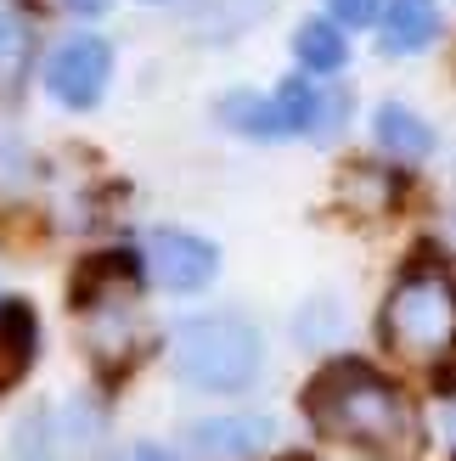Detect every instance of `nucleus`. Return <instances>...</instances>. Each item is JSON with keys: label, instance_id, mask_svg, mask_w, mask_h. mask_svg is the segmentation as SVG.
Masks as SVG:
<instances>
[{"label": "nucleus", "instance_id": "obj_1", "mask_svg": "<svg viewBox=\"0 0 456 461\" xmlns=\"http://www.w3.org/2000/svg\"><path fill=\"white\" fill-rule=\"evenodd\" d=\"M310 417L333 439H344L367 456H417L423 445L417 405L389 377H378L372 366H355V360L327 366L310 383Z\"/></svg>", "mask_w": 456, "mask_h": 461}, {"label": "nucleus", "instance_id": "obj_2", "mask_svg": "<svg viewBox=\"0 0 456 461\" xmlns=\"http://www.w3.org/2000/svg\"><path fill=\"white\" fill-rule=\"evenodd\" d=\"M260 332L248 327L242 315H192L175 327L169 343V366L187 388H203V394H237L260 377Z\"/></svg>", "mask_w": 456, "mask_h": 461}, {"label": "nucleus", "instance_id": "obj_3", "mask_svg": "<svg viewBox=\"0 0 456 461\" xmlns=\"http://www.w3.org/2000/svg\"><path fill=\"white\" fill-rule=\"evenodd\" d=\"M383 338L412 360H440L456 349V287L440 270H412L383 304Z\"/></svg>", "mask_w": 456, "mask_h": 461}, {"label": "nucleus", "instance_id": "obj_4", "mask_svg": "<svg viewBox=\"0 0 456 461\" xmlns=\"http://www.w3.org/2000/svg\"><path fill=\"white\" fill-rule=\"evenodd\" d=\"M113 79V51H107V40L96 34H74V40H62L51 62H45V90L62 102V107H96L102 102V90Z\"/></svg>", "mask_w": 456, "mask_h": 461}, {"label": "nucleus", "instance_id": "obj_5", "mask_svg": "<svg viewBox=\"0 0 456 461\" xmlns=\"http://www.w3.org/2000/svg\"><path fill=\"white\" fill-rule=\"evenodd\" d=\"M147 270H152V282L169 287V293H197V287L214 282L220 253H214V242L192 237V230H152L147 237Z\"/></svg>", "mask_w": 456, "mask_h": 461}, {"label": "nucleus", "instance_id": "obj_6", "mask_svg": "<svg viewBox=\"0 0 456 461\" xmlns=\"http://www.w3.org/2000/svg\"><path fill=\"white\" fill-rule=\"evenodd\" d=\"M270 433H277L270 417H209L187 428V450L203 461H248L270 445Z\"/></svg>", "mask_w": 456, "mask_h": 461}, {"label": "nucleus", "instance_id": "obj_7", "mask_svg": "<svg viewBox=\"0 0 456 461\" xmlns=\"http://www.w3.org/2000/svg\"><path fill=\"white\" fill-rule=\"evenodd\" d=\"M440 34V0H389V23H383V51L412 57Z\"/></svg>", "mask_w": 456, "mask_h": 461}, {"label": "nucleus", "instance_id": "obj_8", "mask_svg": "<svg viewBox=\"0 0 456 461\" xmlns=\"http://www.w3.org/2000/svg\"><path fill=\"white\" fill-rule=\"evenodd\" d=\"M372 130H378V147L389 158H428V152H434V130H428L412 107H400V102L378 107Z\"/></svg>", "mask_w": 456, "mask_h": 461}, {"label": "nucleus", "instance_id": "obj_9", "mask_svg": "<svg viewBox=\"0 0 456 461\" xmlns=\"http://www.w3.org/2000/svg\"><path fill=\"white\" fill-rule=\"evenodd\" d=\"M277 0H197L192 6V34H209V40H232L242 34L248 23H260Z\"/></svg>", "mask_w": 456, "mask_h": 461}, {"label": "nucleus", "instance_id": "obj_10", "mask_svg": "<svg viewBox=\"0 0 456 461\" xmlns=\"http://www.w3.org/2000/svg\"><path fill=\"white\" fill-rule=\"evenodd\" d=\"M220 124L237 130V135H260V141H277V135H282L277 102H270V96H254V90H232V96L220 102Z\"/></svg>", "mask_w": 456, "mask_h": 461}, {"label": "nucleus", "instance_id": "obj_11", "mask_svg": "<svg viewBox=\"0 0 456 461\" xmlns=\"http://www.w3.org/2000/svg\"><path fill=\"white\" fill-rule=\"evenodd\" d=\"M293 51H299V68H310V74H333V68H344V29L327 17H310L293 34Z\"/></svg>", "mask_w": 456, "mask_h": 461}, {"label": "nucleus", "instance_id": "obj_12", "mask_svg": "<svg viewBox=\"0 0 456 461\" xmlns=\"http://www.w3.org/2000/svg\"><path fill=\"white\" fill-rule=\"evenodd\" d=\"M29 68V23L0 12V90H12Z\"/></svg>", "mask_w": 456, "mask_h": 461}, {"label": "nucleus", "instance_id": "obj_13", "mask_svg": "<svg viewBox=\"0 0 456 461\" xmlns=\"http://www.w3.org/2000/svg\"><path fill=\"white\" fill-rule=\"evenodd\" d=\"M378 6H383V0H327L333 23H344V29H360V23H372Z\"/></svg>", "mask_w": 456, "mask_h": 461}, {"label": "nucleus", "instance_id": "obj_14", "mask_svg": "<svg viewBox=\"0 0 456 461\" xmlns=\"http://www.w3.org/2000/svg\"><path fill=\"white\" fill-rule=\"evenodd\" d=\"M124 461H175V456H169V450H158V445H135Z\"/></svg>", "mask_w": 456, "mask_h": 461}, {"label": "nucleus", "instance_id": "obj_15", "mask_svg": "<svg viewBox=\"0 0 456 461\" xmlns=\"http://www.w3.org/2000/svg\"><path fill=\"white\" fill-rule=\"evenodd\" d=\"M68 6L85 12V17H96V12H107V6H113V0H68Z\"/></svg>", "mask_w": 456, "mask_h": 461}, {"label": "nucleus", "instance_id": "obj_16", "mask_svg": "<svg viewBox=\"0 0 456 461\" xmlns=\"http://www.w3.org/2000/svg\"><path fill=\"white\" fill-rule=\"evenodd\" d=\"M293 461H305V456H293Z\"/></svg>", "mask_w": 456, "mask_h": 461}]
</instances>
